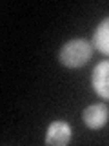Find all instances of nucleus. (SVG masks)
Instances as JSON below:
<instances>
[{
	"label": "nucleus",
	"instance_id": "obj_1",
	"mask_svg": "<svg viewBox=\"0 0 109 146\" xmlns=\"http://www.w3.org/2000/svg\"><path fill=\"white\" fill-rule=\"evenodd\" d=\"M91 57V44L85 40H71L62 48L60 51V62L69 68H78L85 64Z\"/></svg>",
	"mask_w": 109,
	"mask_h": 146
},
{
	"label": "nucleus",
	"instance_id": "obj_2",
	"mask_svg": "<svg viewBox=\"0 0 109 146\" xmlns=\"http://www.w3.org/2000/svg\"><path fill=\"white\" fill-rule=\"evenodd\" d=\"M71 139V128L69 124L62 121H54L49 124L47 128V135H45V144H51V146H62L67 144Z\"/></svg>",
	"mask_w": 109,
	"mask_h": 146
},
{
	"label": "nucleus",
	"instance_id": "obj_3",
	"mask_svg": "<svg viewBox=\"0 0 109 146\" xmlns=\"http://www.w3.org/2000/svg\"><path fill=\"white\" fill-rule=\"evenodd\" d=\"M93 86L98 95L109 99V60L100 62L93 71Z\"/></svg>",
	"mask_w": 109,
	"mask_h": 146
},
{
	"label": "nucleus",
	"instance_id": "obj_4",
	"mask_svg": "<svg viewBox=\"0 0 109 146\" xmlns=\"http://www.w3.org/2000/svg\"><path fill=\"white\" fill-rule=\"evenodd\" d=\"M107 108L104 106V104H93V106H89V108H85V111H84V121H85V124H87L89 128H102L104 124H106V121H107Z\"/></svg>",
	"mask_w": 109,
	"mask_h": 146
},
{
	"label": "nucleus",
	"instance_id": "obj_5",
	"mask_svg": "<svg viewBox=\"0 0 109 146\" xmlns=\"http://www.w3.org/2000/svg\"><path fill=\"white\" fill-rule=\"evenodd\" d=\"M95 46L102 53L109 55V17L98 26L97 33H95Z\"/></svg>",
	"mask_w": 109,
	"mask_h": 146
}]
</instances>
